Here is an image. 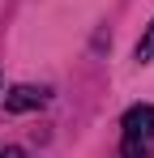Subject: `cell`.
<instances>
[{
    "label": "cell",
    "mask_w": 154,
    "mask_h": 158,
    "mask_svg": "<svg viewBox=\"0 0 154 158\" xmlns=\"http://www.w3.org/2000/svg\"><path fill=\"white\" fill-rule=\"evenodd\" d=\"M43 103H47V90H39V85H17V90L4 94V107L9 111H39Z\"/></svg>",
    "instance_id": "1"
},
{
    "label": "cell",
    "mask_w": 154,
    "mask_h": 158,
    "mask_svg": "<svg viewBox=\"0 0 154 158\" xmlns=\"http://www.w3.org/2000/svg\"><path fill=\"white\" fill-rule=\"evenodd\" d=\"M120 158H154V141H120Z\"/></svg>",
    "instance_id": "2"
},
{
    "label": "cell",
    "mask_w": 154,
    "mask_h": 158,
    "mask_svg": "<svg viewBox=\"0 0 154 158\" xmlns=\"http://www.w3.org/2000/svg\"><path fill=\"white\" fill-rule=\"evenodd\" d=\"M137 60H141V64H150V60H154V22L146 26L141 43H137Z\"/></svg>",
    "instance_id": "3"
},
{
    "label": "cell",
    "mask_w": 154,
    "mask_h": 158,
    "mask_svg": "<svg viewBox=\"0 0 154 158\" xmlns=\"http://www.w3.org/2000/svg\"><path fill=\"white\" fill-rule=\"evenodd\" d=\"M0 158H26V154L17 150V145H4V150H0Z\"/></svg>",
    "instance_id": "4"
}]
</instances>
